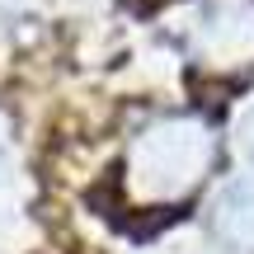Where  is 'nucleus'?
<instances>
[{
	"instance_id": "nucleus-2",
	"label": "nucleus",
	"mask_w": 254,
	"mask_h": 254,
	"mask_svg": "<svg viewBox=\"0 0 254 254\" xmlns=\"http://www.w3.org/2000/svg\"><path fill=\"white\" fill-rule=\"evenodd\" d=\"M212 226L226 245L254 250V179H236L212 202Z\"/></svg>"
},
{
	"instance_id": "nucleus-1",
	"label": "nucleus",
	"mask_w": 254,
	"mask_h": 254,
	"mask_svg": "<svg viewBox=\"0 0 254 254\" xmlns=\"http://www.w3.org/2000/svg\"><path fill=\"white\" fill-rule=\"evenodd\" d=\"M212 155V136L198 123H165L146 132L141 151H136V170L151 179V193H184L202 174Z\"/></svg>"
}]
</instances>
